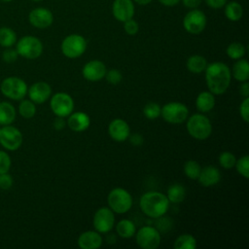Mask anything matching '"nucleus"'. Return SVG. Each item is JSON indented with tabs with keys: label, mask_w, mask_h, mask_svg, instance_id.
Listing matches in <instances>:
<instances>
[{
	"label": "nucleus",
	"mask_w": 249,
	"mask_h": 249,
	"mask_svg": "<svg viewBox=\"0 0 249 249\" xmlns=\"http://www.w3.org/2000/svg\"><path fill=\"white\" fill-rule=\"evenodd\" d=\"M204 72L208 90L217 95L225 93L231 80V73L229 66L224 62L214 61L207 64Z\"/></svg>",
	"instance_id": "f257e3e1"
},
{
	"label": "nucleus",
	"mask_w": 249,
	"mask_h": 249,
	"mask_svg": "<svg viewBox=\"0 0 249 249\" xmlns=\"http://www.w3.org/2000/svg\"><path fill=\"white\" fill-rule=\"evenodd\" d=\"M169 200L166 195L160 192L150 191L142 195L139 201L141 211L150 218H159L163 216L169 208Z\"/></svg>",
	"instance_id": "f03ea898"
},
{
	"label": "nucleus",
	"mask_w": 249,
	"mask_h": 249,
	"mask_svg": "<svg viewBox=\"0 0 249 249\" xmlns=\"http://www.w3.org/2000/svg\"><path fill=\"white\" fill-rule=\"evenodd\" d=\"M186 127L189 134L197 140L207 139L212 133L211 122L203 114H194L189 117Z\"/></svg>",
	"instance_id": "7ed1b4c3"
},
{
	"label": "nucleus",
	"mask_w": 249,
	"mask_h": 249,
	"mask_svg": "<svg viewBox=\"0 0 249 249\" xmlns=\"http://www.w3.org/2000/svg\"><path fill=\"white\" fill-rule=\"evenodd\" d=\"M108 207L117 214H124L130 210L132 206L131 195L123 188L113 189L107 196Z\"/></svg>",
	"instance_id": "20e7f679"
},
{
	"label": "nucleus",
	"mask_w": 249,
	"mask_h": 249,
	"mask_svg": "<svg viewBox=\"0 0 249 249\" xmlns=\"http://www.w3.org/2000/svg\"><path fill=\"white\" fill-rule=\"evenodd\" d=\"M160 116L162 119L172 124L184 123L189 117L188 107L181 102H168L161 107Z\"/></svg>",
	"instance_id": "39448f33"
},
{
	"label": "nucleus",
	"mask_w": 249,
	"mask_h": 249,
	"mask_svg": "<svg viewBox=\"0 0 249 249\" xmlns=\"http://www.w3.org/2000/svg\"><path fill=\"white\" fill-rule=\"evenodd\" d=\"M0 89L6 97L13 100H20L27 93V85L18 77H8L2 81Z\"/></svg>",
	"instance_id": "423d86ee"
},
{
	"label": "nucleus",
	"mask_w": 249,
	"mask_h": 249,
	"mask_svg": "<svg viewBox=\"0 0 249 249\" xmlns=\"http://www.w3.org/2000/svg\"><path fill=\"white\" fill-rule=\"evenodd\" d=\"M16 51L22 57L35 59L42 54L43 44L37 37L27 35L19 39L17 43Z\"/></svg>",
	"instance_id": "0eeeda50"
},
{
	"label": "nucleus",
	"mask_w": 249,
	"mask_h": 249,
	"mask_svg": "<svg viewBox=\"0 0 249 249\" xmlns=\"http://www.w3.org/2000/svg\"><path fill=\"white\" fill-rule=\"evenodd\" d=\"M134 235L137 245L142 249H157L160 244V232L156 227L144 226Z\"/></svg>",
	"instance_id": "6e6552de"
},
{
	"label": "nucleus",
	"mask_w": 249,
	"mask_h": 249,
	"mask_svg": "<svg viewBox=\"0 0 249 249\" xmlns=\"http://www.w3.org/2000/svg\"><path fill=\"white\" fill-rule=\"evenodd\" d=\"M87 50L86 39L79 34L66 36L61 43V52L68 58H77Z\"/></svg>",
	"instance_id": "1a4fd4ad"
},
{
	"label": "nucleus",
	"mask_w": 249,
	"mask_h": 249,
	"mask_svg": "<svg viewBox=\"0 0 249 249\" xmlns=\"http://www.w3.org/2000/svg\"><path fill=\"white\" fill-rule=\"evenodd\" d=\"M50 107L56 117H68L74 109V100L66 92L54 93L50 102Z\"/></svg>",
	"instance_id": "9d476101"
},
{
	"label": "nucleus",
	"mask_w": 249,
	"mask_h": 249,
	"mask_svg": "<svg viewBox=\"0 0 249 249\" xmlns=\"http://www.w3.org/2000/svg\"><path fill=\"white\" fill-rule=\"evenodd\" d=\"M206 26V16L205 14L197 9H193L188 12L183 18L184 29L191 34L201 33Z\"/></svg>",
	"instance_id": "9b49d317"
},
{
	"label": "nucleus",
	"mask_w": 249,
	"mask_h": 249,
	"mask_svg": "<svg viewBox=\"0 0 249 249\" xmlns=\"http://www.w3.org/2000/svg\"><path fill=\"white\" fill-rule=\"evenodd\" d=\"M92 224L96 231L107 233L115 226V214L109 207H100L93 215Z\"/></svg>",
	"instance_id": "f8f14e48"
},
{
	"label": "nucleus",
	"mask_w": 249,
	"mask_h": 249,
	"mask_svg": "<svg viewBox=\"0 0 249 249\" xmlns=\"http://www.w3.org/2000/svg\"><path fill=\"white\" fill-rule=\"evenodd\" d=\"M0 144L7 150L16 151L22 144V134L17 127L6 124L0 128Z\"/></svg>",
	"instance_id": "ddd939ff"
},
{
	"label": "nucleus",
	"mask_w": 249,
	"mask_h": 249,
	"mask_svg": "<svg viewBox=\"0 0 249 249\" xmlns=\"http://www.w3.org/2000/svg\"><path fill=\"white\" fill-rule=\"evenodd\" d=\"M106 71V66L101 60L93 59L84 65L82 69V75L87 81L97 82L105 77Z\"/></svg>",
	"instance_id": "4468645a"
},
{
	"label": "nucleus",
	"mask_w": 249,
	"mask_h": 249,
	"mask_svg": "<svg viewBox=\"0 0 249 249\" xmlns=\"http://www.w3.org/2000/svg\"><path fill=\"white\" fill-rule=\"evenodd\" d=\"M28 19L31 25L34 27L44 29L52 25L53 21V16L49 9L36 8L29 13Z\"/></svg>",
	"instance_id": "2eb2a0df"
},
{
	"label": "nucleus",
	"mask_w": 249,
	"mask_h": 249,
	"mask_svg": "<svg viewBox=\"0 0 249 249\" xmlns=\"http://www.w3.org/2000/svg\"><path fill=\"white\" fill-rule=\"evenodd\" d=\"M114 18L122 22L132 18L134 16V4L132 0H114L112 5Z\"/></svg>",
	"instance_id": "dca6fc26"
},
{
	"label": "nucleus",
	"mask_w": 249,
	"mask_h": 249,
	"mask_svg": "<svg viewBox=\"0 0 249 249\" xmlns=\"http://www.w3.org/2000/svg\"><path fill=\"white\" fill-rule=\"evenodd\" d=\"M108 133L113 140L123 142L128 138L130 134V127L124 120L115 119L108 125Z\"/></svg>",
	"instance_id": "f3484780"
},
{
	"label": "nucleus",
	"mask_w": 249,
	"mask_h": 249,
	"mask_svg": "<svg viewBox=\"0 0 249 249\" xmlns=\"http://www.w3.org/2000/svg\"><path fill=\"white\" fill-rule=\"evenodd\" d=\"M27 92L31 101L37 104H42L50 98L52 88L46 82H37L28 89Z\"/></svg>",
	"instance_id": "a211bd4d"
},
{
	"label": "nucleus",
	"mask_w": 249,
	"mask_h": 249,
	"mask_svg": "<svg viewBox=\"0 0 249 249\" xmlns=\"http://www.w3.org/2000/svg\"><path fill=\"white\" fill-rule=\"evenodd\" d=\"M102 236L96 231H84L78 237V245L81 249H97L102 245Z\"/></svg>",
	"instance_id": "6ab92c4d"
},
{
	"label": "nucleus",
	"mask_w": 249,
	"mask_h": 249,
	"mask_svg": "<svg viewBox=\"0 0 249 249\" xmlns=\"http://www.w3.org/2000/svg\"><path fill=\"white\" fill-rule=\"evenodd\" d=\"M66 124L75 132H82L89 128L90 124L89 116L85 112H75L68 116Z\"/></svg>",
	"instance_id": "aec40b11"
},
{
	"label": "nucleus",
	"mask_w": 249,
	"mask_h": 249,
	"mask_svg": "<svg viewBox=\"0 0 249 249\" xmlns=\"http://www.w3.org/2000/svg\"><path fill=\"white\" fill-rule=\"evenodd\" d=\"M221 172L216 166L207 165L201 168L197 180L203 187H211L218 184L221 180Z\"/></svg>",
	"instance_id": "412c9836"
},
{
	"label": "nucleus",
	"mask_w": 249,
	"mask_h": 249,
	"mask_svg": "<svg viewBox=\"0 0 249 249\" xmlns=\"http://www.w3.org/2000/svg\"><path fill=\"white\" fill-rule=\"evenodd\" d=\"M215 106V97L209 90L201 91L198 93L196 99V107L201 113H207L211 111Z\"/></svg>",
	"instance_id": "4be33fe9"
},
{
	"label": "nucleus",
	"mask_w": 249,
	"mask_h": 249,
	"mask_svg": "<svg viewBox=\"0 0 249 249\" xmlns=\"http://www.w3.org/2000/svg\"><path fill=\"white\" fill-rule=\"evenodd\" d=\"M233 78L238 82H246L249 79V63L247 59L239 58L234 62L231 71Z\"/></svg>",
	"instance_id": "5701e85b"
},
{
	"label": "nucleus",
	"mask_w": 249,
	"mask_h": 249,
	"mask_svg": "<svg viewBox=\"0 0 249 249\" xmlns=\"http://www.w3.org/2000/svg\"><path fill=\"white\" fill-rule=\"evenodd\" d=\"M186 66L190 72L195 74H199L204 72L207 66V61L205 57H203L202 55L193 54L188 58L186 62Z\"/></svg>",
	"instance_id": "b1692460"
},
{
	"label": "nucleus",
	"mask_w": 249,
	"mask_h": 249,
	"mask_svg": "<svg viewBox=\"0 0 249 249\" xmlns=\"http://www.w3.org/2000/svg\"><path fill=\"white\" fill-rule=\"evenodd\" d=\"M117 234L123 238H130L136 232L134 223L128 219H122L116 225Z\"/></svg>",
	"instance_id": "393cba45"
},
{
	"label": "nucleus",
	"mask_w": 249,
	"mask_h": 249,
	"mask_svg": "<svg viewBox=\"0 0 249 249\" xmlns=\"http://www.w3.org/2000/svg\"><path fill=\"white\" fill-rule=\"evenodd\" d=\"M166 197L171 203H181L186 197V189L181 184H173L169 186L166 193Z\"/></svg>",
	"instance_id": "a878e982"
},
{
	"label": "nucleus",
	"mask_w": 249,
	"mask_h": 249,
	"mask_svg": "<svg viewBox=\"0 0 249 249\" xmlns=\"http://www.w3.org/2000/svg\"><path fill=\"white\" fill-rule=\"evenodd\" d=\"M16 119L15 107L6 101L0 102V124H11Z\"/></svg>",
	"instance_id": "bb28decb"
},
{
	"label": "nucleus",
	"mask_w": 249,
	"mask_h": 249,
	"mask_svg": "<svg viewBox=\"0 0 249 249\" xmlns=\"http://www.w3.org/2000/svg\"><path fill=\"white\" fill-rule=\"evenodd\" d=\"M225 16L231 21H238L243 16V8L236 1H231L225 5Z\"/></svg>",
	"instance_id": "cd10ccee"
},
{
	"label": "nucleus",
	"mask_w": 249,
	"mask_h": 249,
	"mask_svg": "<svg viewBox=\"0 0 249 249\" xmlns=\"http://www.w3.org/2000/svg\"><path fill=\"white\" fill-rule=\"evenodd\" d=\"M175 249H195L196 248V239L190 233L179 235L174 241Z\"/></svg>",
	"instance_id": "c85d7f7f"
},
{
	"label": "nucleus",
	"mask_w": 249,
	"mask_h": 249,
	"mask_svg": "<svg viewBox=\"0 0 249 249\" xmlns=\"http://www.w3.org/2000/svg\"><path fill=\"white\" fill-rule=\"evenodd\" d=\"M16 42H17V34L13 29L6 26L0 28V46L5 48H10Z\"/></svg>",
	"instance_id": "c756f323"
},
{
	"label": "nucleus",
	"mask_w": 249,
	"mask_h": 249,
	"mask_svg": "<svg viewBox=\"0 0 249 249\" xmlns=\"http://www.w3.org/2000/svg\"><path fill=\"white\" fill-rule=\"evenodd\" d=\"M226 52H227V54L230 58L237 60V59L242 58L244 56L246 50H245V47L241 43L233 42V43H231L227 47Z\"/></svg>",
	"instance_id": "7c9ffc66"
},
{
	"label": "nucleus",
	"mask_w": 249,
	"mask_h": 249,
	"mask_svg": "<svg viewBox=\"0 0 249 249\" xmlns=\"http://www.w3.org/2000/svg\"><path fill=\"white\" fill-rule=\"evenodd\" d=\"M200 170H201V166L196 160H190L186 161L184 164V173L190 179L197 180Z\"/></svg>",
	"instance_id": "2f4dec72"
},
{
	"label": "nucleus",
	"mask_w": 249,
	"mask_h": 249,
	"mask_svg": "<svg viewBox=\"0 0 249 249\" xmlns=\"http://www.w3.org/2000/svg\"><path fill=\"white\" fill-rule=\"evenodd\" d=\"M18 113L24 119H31L36 113L35 103L27 99L22 100L18 105Z\"/></svg>",
	"instance_id": "473e14b6"
},
{
	"label": "nucleus",
	"mask_w": 249,
	"mask_h": 249,
	"mask_svg": "<svg viewBox=\"0 0 249 249\" xmlns=\"http://www.w3.org/2000/svg\"><path fill=\"white\" fill-rule=\"evenodd\" d=\"M161 107L156 102H149L143 108L144 116L149 120H156L160 117Z\"/></svg>",
	"instance_id": "72a5a7b5"
},
{
	"label": "nucleus",
	"mask_w": 249,
	"mask_h": 249,
	"mask_svg": "<svg viewBox=\"0 0 249 249\" xmlns=\"http://www.w3.org/2000/svg\"><path fill=\"white\" fill-rule=\"evenodd\" d=\"M218 160H219L220 165L223 168L231 169V168H232L234 166L236 159H235V156L232 153L225 151V152H222L220 154V156L218 158Z\"/></svg>",
	"instance_id": "f704fd0d"
},
{
	"label": "nucleus",
	"mask_w": 249,
	"mask_h": 249,
	"mask_svg": "<svg viewBox=\"0 0 249 249\" xmlns=\"http://www.w3.org/2000/svg\"><path fill=\"white\" fill-rule=\"evenodd\" d=\"M236 171L245 179L249 177V157L247 155L242 156L238 160H236L234 164Z\"/></svg>",
	"instance_id": "c9c22d12"
},
{
	"label": "nucleus",
	"mask_w": 249,
	"mask_h": 249,
	"mask_svg": "<svg viewBox=\"0 0 249 249\" xmlns=\"http://www.w3.org/2000/svg\"><path fill=\"white\" fill-rule=\"evenodd\" d=\"M104 78L106 79V81L109 84L117 85L122 81L123 75L118 69H110V70L106 71V74H105Z\"/></svg>",
	"instance_id": "e433bc0d"
},
{
	"label": "nucleus",
	"mask_w": 249,
	"mask_h": 249,
	"mask_svg": "<svg viewBox=\"0 0 249 249\" xmlns=\"http://www.w3.org/2000/svg\"><path fill=\"white\" fill-rule=\"evenodd\" d=\"M124 29L128 35H135L139 31V24L133 18H129L124 22Z\"/></svg>",
	"instance_id": "4c0bfd02"
},
{
	"label": "nucleus",
	"mask_w": 249,
	"mask_h": 249,
	"mask_svg": "<svg viewBox=\"0 0 249 249\" xmlns=\"http://www.w3.org/2000/svg\"><path fill=\"white\" fill-rule=\"evenodd\" d=\"M11 167V159L9 155L0 150V173H6Z\"/></svg>",
	"instance_id": "58836bf2"
},
{
	"label": "nucleus",
	"mask_w": 249,
	"mask_h": 249,
	"mask_svg": "<svg viewBox=\"0 0 249 249\" xmlns=\"http://www.w3.org/2000/svg\"><path fill=\"white\" fill-rule=\"evenodd\" d=\"M239 115L245 122H249V97H245L239 105Z\"/></svg>",
	"instance_id": "ea45409f"
},
{
	"label": "nucleus",
	"mask_w": 249,
	"mask_h": 249,
	"mask_svg": "<svg viewBox=\"0 0 249 249\" xmlns=\"http://www.w3.org/2000/svg\"><path fill=\"white\" fill-rule=\"evenodd\" d=\"M13 185V178L11 175L6 173H0V189L9 190Z\"/></svg>",
	"instance_id": "a19ab883"
},
{
	"label": "nucleus",
	"mask_w": 249,
	"mask_h": 249,
	"mask_svg": "<svg viewBox=\"0 0 249 249\" xmlns=\"http://www.w3.org/2000/svg\"><path fill=\"white\" fill-rule=\"evenodd\" d=\"M18 52L16 50L13 49H8L6 51L3 52L2 53V59L7 62V63H12L14 61H16V59L18 58Z\"/></svg>",
	"instance_id": "79ce46f5"
},
{
	"label": "nucleus",
	"mask_w": 249,
	"mask_h": 249,
	"mask_svg": "<svg viewBox=\"0 0 249 249\" xmlns=\"http://www.w3.org/2000/svg\"><path fill=\"white\" fill-rule=\"evenodd\" d=\"M128 139H129V142L134 145V146H140L143 144L144 142V138L141 134L139 133H132V134H129L128 136Z\"/></svg>",
	"instance_id": "37998d69"
},
{
	"label": "nucleus",
	"mask_w": 249,
	"mask_h": 249,
	"mask_svg": "<svg viewBox=\"0 0 249 249\" xmlns=\"http://www.w3.org/2000/svg\"><path fill=\"white\" fill-rule=\"evenodd\" d=\"M204 2L212 9H220L226 5L227 0H204Z\"/></svg>",
	"instance_id": "c03bdc74"
},
{
	"label": "nucleus",
	"mask_w": 249,
	"mask_h": 249,
	"mask_svg": "<svg viewBox=\"0 0 249 249\" xmlns=\"http://www.w3.org/2000/svg\"><path fill=\"white\" fill-rule=\"evenodd\" d=\"M66 125V122L64 121V118L62 117H56L54 122H53V127L56 129V130H61L65 127Z\"/></svg>",
	"instance_id": "a18cd8bd"
},
{
	"label": "nucleus",
	"mask_w": 249,
	"mask_h": 249,
	"mask_svg": "<svg viewBox=\"0 0 249 249\" xmlns=\"http://www.w3.org/2000/svg\"><path fill=\"white\" fill-rule=\"evenodd\" d=\"M182 2L184 4V6L187 8L196 9L200 5L201 0H182Z\"/></svg>",
	"instance_id": "49530a36"
},
{
	"label": "nucleus",
	"mask_w": 249,
	"mask_h": 249,
	"mask_svg": "<svg viewBox=\"0 0 249 249\" xmlns=\"http://www.w3.org/2000/svg\"><path fill=\"white\" fill-rule=\"evenodd\" d=\"M239 92H240V95H242L244 98L249 97V83H248V81L242 82V85L239 88Z\"/></svg>",
	"instance_id": "de8ad7c7"
},
{
	"label": "nucleus",
	"mask_w": 249,
	"mask_h": 249,
	"mask_svg": "<svg viewBox=\"0 0 249 249\" xmlns=\"http://www.w3.org/2000/svg\"><path fill=\"white\" fill-rule=\"evenodd\" d=\"M162 5L164 6H167V7H172V6H175L177 5L180 0H159Z\"/></svg>",
	"instance_id": "09e8293b"
},
{
	"label": "nucleus",
	"mask_w": 249,
	"mask_h": 249,
	"mask_svg": "<svg viewBox=\"0 0 249 249\" xmlns=\"http://www.w3.org/2000/svg\"><path fill=\"white\" fill-rule=\"evenodd\" d=\"M134 2H136L137 4L139 5H142V6H145V5H148L152 0H133Z\"/></svg>",
	"instance_id": "8fccbe9b"
},
{
	"label": "nucleus",
	"mask_w": 249,
	"mask_h": 249,
	"mask_svg": "<svg viewBox=\"0 0 249 249\" xmlns=\"http://www.w3.org/2000/svg\"><path fill=\"white\" fill-rule=\"evenodd\" d=\"M0 1H2V2H10L12 0H0Z\"/></svg>",
	"instance_id": "3c124183"
},
{
	"label": "nucleus",
	"mask_w": 249,
	"mask_h": 249,
	"mask_svg": "<svg viewBox=\"0 0 249 249\" xmlns=\"http://www.w3.org/2000/svg\"><path fill=\"white\" fill-rule=\"evenodd\" d=\"M32 1H41V0H32Z\"/></svg>",
	"instance_id": "603ef678"
}]
</instances>
